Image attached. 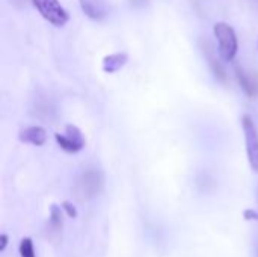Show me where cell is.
<instances>
[{
    "label": "cell",
    "mask_w": 258,
    "mask_h": 257,
    "mask_svg": "<svg viewBox=\"0 0 258 257\" xmlns=\"http://www.w3.org/2000/svg\"><path fill=\"white\" fill-rule=\"evenodd\" d=\"M213 33L218 41V50L221 58L225 62H233L239 50V41L234 29L228 23L218 21L213 26Z\"/></svg>",
    "instance_id": "1"
},
{
    "label": "cell",
    "mask_w": 258,
    "mask_h": 257,
    "mask_svg": "<svg viewBox=\"0 0 258 257\" xmlns=\"http://www.w3.org/2000/svg\"><path fill=\"white\" fill-rule=\"evenodd\" d=\"M104 179L98 170H86L74 185V194L80 201H88L100 195L103 191Z\"/></svg>",
    "instance_id": "2"
},
{
    "label": "cell",
    "mask_w": 258,
    "mask_h": 257,
    "mask_svg": "<svg viewBox=\"0 0 258 257\" xmlns=\"http://www.w3.org/2000/svg\"><path fill=\"white\" fill-rule=\"evenodd\" d=\"M36 11L41 14L44 20L56 27H62L68 23L70 15L59 3V0H32Z\"/></svg>",
    "instance_id": "3"
},
{
    "label": "cell",
    "mask_w": 258,
    "mask_h": 257,
    "mask_svg": "<svg viewBox=\"0 0 258 257\" xmlns=\"http://www.w3.org/2000/svg\"><path fill=\"white\" fill-rule=\"evenodd\" d=\"M242 127L245 133V142H246V153L251 168L258 173V130L254 120L249 115H243L242 118Z\"/></svg>",
    "instance_id": "4"
},
{
    "label": "cell",
    "mask_w": 258,
    "mask_h": 257,
    "mask_svg": "<svg viewBox=\"0 0 258 257\" xmlns=\"http://www.w3.org/2000/svg\"><path fill=\"white\" fill-rule=\"evenodd\" d=\"M59 147L67 153H79L85 147V136L82 130L74 124H67L63 133L54 135Z\"/></svg>",
    "instance_id": "5"
},
{
    "label": "cell",
    "mask_w": 258,
    "mask_h": 257,
    "mask_svg": "<svg viewBox=\"0 0 258 257\" xmlns=\"http://www.w3.org/2000/svg\"><path fill=\"white\" fill-rule=\"evenodd\" d=\"M201 48H203V53H204V56L207 58V61H209V65H210V68H212V71L215 73V76H216V79L219 80V82H222V83H227V80H228V76H227V71H225V68H224V65L221 64V61H219V58H218V55H216V48L210 44V41H201Z\"/></svg>",
    "instance_id": "6"
},
{
    "label": "cell",
    "mask_w": 258,
    "mask_h": 257,
    "mask_svg": "<svg viewBox=\"0 0 258 257\" xmlns=\"http://www.w3.org/2000/svg\"><path fill=\"white\" fill-rule=\"evenodd\" d=\"M82 11L92 20H103L109 14L107 0H79Z\"/></svg>",
    "instance_id": "7"
},
{
    "label": "cell",
    "mask_w": 258,
    "mask_h": 257,
    "mask_svg": "<svg viewBox=\"0 0 258 257\" xmlns=\"http://www.w3.org/2000/svg\"><path fill=\"white\" fill-rule=\"evenodd\" d=\"M20 141L26 144H32L35 147H41L47 141V132L41 126H30L20 132Z\"/></svg>",
    "instance_id": "8"
},
{
    "label": "cell",
    "mask_w": 258,
    "mask_h": 257,
    "mask_svg": "<svg viewBox=\"0 0 258 257\" xmlns=\"http://www.w3.org/2000/svg\"><path fill=\"white\" fill-rule=\"evenodd\" d=\"M127 61H128V55L125 52L107 55L103 59V71L107 74H113V73L119 71L127 64Z\"/></svg>",
    "instance_id": "9"
},
{
    "label": "cell",
    "mask_w": 258,
    "mask_h": 257,
    "mask_svg": "<svg viewBox=\"0 0 258 257\" xmlns=\"http://www.w3.org/2000/svg\"><path fill=\"white\" fill-rule=\"evenodd\" d=\"M62 224H63L62 211H60L59 206L53 204L51 209H50V220H48V236H50V239H56V241L60 239V236H62Z\"/></svg>",
    "instance_id": "10"
},
{
    "label": "cell",
    "mask_w": 258,
    "mask_h": 257,
    "mask_svg": "<svg viewBox=\"0 0 258 257\" xmlns=\"http://www.w3.org/2000/svg\"><path fill=\"white\" fill-rule=\"evenodd\" d=\"M236 73H237V80L242 86V89L249 95V97H254L257 94V83H255V76L246 73L243 68L237 67L236 68Z\"/></svg>",
    "instance_id": "11"
},
{
    "label": "cell",
    "mask_w": 258,
    "mask_h": 257,
    "mask_svg": "<svg viewBox=\"0 0 258 257\" xmlns=\"http://www.w3.org/2000/svg\"><path fill=\"white\" fill-rule=\"evenodd\" d=\"M20 254L21 257H35V248L30 238H24L20 242Z\"/></svg>",
    "instance_id": "12"
},
{
    "label": "cell",
    "mask_w": 258,
    "mask_h": 257,
    "mask_svg": "<svg viewBox=\"0 0 258 257\" xmlns=\"http://www.w3.org/2000/svg\"><path fill=\"white\" fill-rule=\"evenodd\" d=\"M62 209H63V212H65L68 217H71V218H76V217H77V211H76V208H74L70 201H63V203H62Z\"/></svg>",
    "instance_id": "13"
},
{
    "label": "cell",
    "mask_w": 258,
    "mask_h": 257,
    "mask_svg": "<svg viewBox=\"0 0 258 257\" xmlns=\"http://www.w3.org/2000/svg\"><path fill=\"white\" fill-rule=\"evenodd\" d=\"M243 217L248 221H258V214L255 211H252V209H246L245 214H243Z\"/></svg>",
    "instance_id": "14"
},
{
    "label": "cell",
    "mask_w": 258,
    "mask_h": 257,
    "mask_svg": "<svg viewBox=\"0 0 258 257\" xmlns=\"http://www.w3.org/2000/svg\"><path fill=\"white\" fill-rule=\"evenodd\" d=\"M0 251H5L6 250V245H8V235H5V233H2V236H0Z\"/></svg>",
    "instance_id": "15"
},
{
    "label": "cell",
    "mask_w": 258,
    "mask_h": 257,
    "mask_svg": "<svg viewBox=\"0 0 258 257\" xmlns=\"http://www.w3.org/2000/svg\"><path fill=\"white\" fill-rule=\"evenodd\" d=\"M254 253H255V257H258V235L255 238V242H254Z\"/></svg>",
    "instance_id": "16"
}]
</instances>
